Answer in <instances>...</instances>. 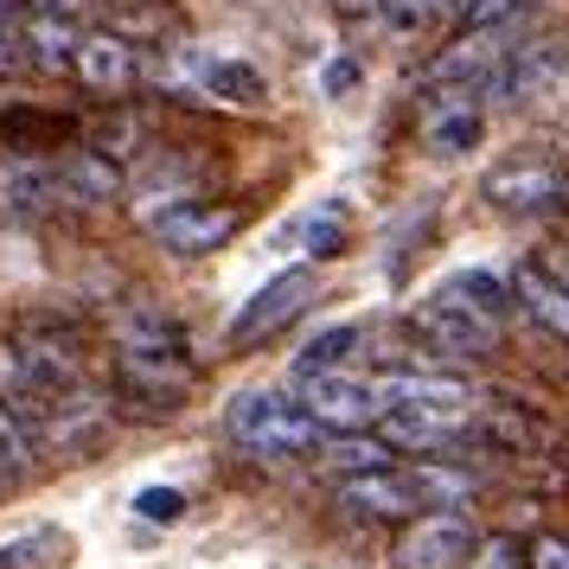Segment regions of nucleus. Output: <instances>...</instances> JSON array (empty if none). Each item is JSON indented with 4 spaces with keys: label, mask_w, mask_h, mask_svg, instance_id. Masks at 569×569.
<instances>
[{
    "label": "nucleus",
    "mask_w": 569,
    "mask_h": 569,
    "mask_svg": "<svg viewBox=\"0 0 569 569\" xmlns=\"http://www.w3.org/2000/svg\"><path fill=\"white\" fill-rule=\"evenodd\" d=\"M224 429L257 461H301V455H320V441H327V429L308 416V403L295 390H243V397H231Z\"/></svg>",
    "instance_id": "nucleus-1"
},
{
    "label": "nucleus",
    "mask_w": 569,
    "mask_h": 569,
    "mask_svg": "<svg viewBox=\"0 0 569 569\" xmlns=\"http://www.w3.org/2000/svg\"><path fill=\"white\" fill-rule=\"evenodd\" d=\"M506 52H512V27H461V39L422 71V83L448 90L455 103H487V83L506 64Z\"/></svg>",
    "instance_id": "nucleus-2"
},
{
    "label": "nucleus",
    "mask_w": 569,
    "mask_h": 569,
    "mask_svg": "<svg viewBox=\"0 0 569 569\" xmlns=\"http://www.w3.org/2000/svg\"><path fill=\"white\" fill-rule=\"evenodd\" d=\"M403 327H410L416 339H422V352L441 365H473L487 359L492 346H499V320H480V313L455 308V301H422V308L403 313Z\"/></svg>",
    "instance_id": "nucleus-3"
},
{
    "label": "nucleus",
    "mask_w": 569,
    "mask_h": 569,
    "mask_svg": "<svg viewBox=\"0 0 569 569\" xmlns=\"http://www.w3.org/2000/svg\"><path fill=\"white\" fill-rule=\"evenodd\" d=\"M167 83H180V90L206 97V103H224V109H262V97H269V78L237 52H180Z\"/></svg>",
    "instance_id": "nucleus-4"
},
{
    "label": "nucleus",
    "mask_w": 569,
    "mask_h": 569,
    "mask_svg": "<svg viewBox=\"0 0 569 569\" xmlns=\"http://www.w3.org/2000/svg\"><path fill=\"white\" fill-rule=\"evenodd\" d=\"M288 390L308 403V416L327 429V436H346V429H365L385 416V397H378V378H352V371H313V378H288Z\"/></svg>",
    "instance_id": "nucleus-5"
},
{
    "label": "nucleus",
    "mask_w": 569,
    "mask_h": 569,
    "mask_svg": "<svg viewBox=\"0 0 569 569\" xmlns=\"http://www.w3.org/2000/svg\"><path fill=\"white\" fill-rule=\"evenodd\" d=\"M378 397H385V410H429V416H448V422H480V390L461 385V378H448V371H390L378 378Z\"/></svg>",
    "instance_id": "nucleus-6"
},
{
    "label": "nucleus",
    "mask_w": 569,
    "mask_h": 569,
    "mask_svg": "<svg viewBox=\"0 0 569 569\" xmlns=\"http://www.w3.org/2000/svg\"><path fill=\"white\" fill-rule=\"evenodd\" d=\"M308 301H313V276H308V269H282V276H269V282H262L257 295L231 313L224 339H231V346H257V339L282 333V327L308 308Z\"/></svg>",
    "instance_id": "nucleus-7"
},
{
    "label": "nucleus",
    "mask_w": 569,
    "mask_h": 569,
    "mask_svg": "<svg viewBox=\"0 0 569 569\" xmlns=\"http://www.w3.org/2000/svg\"><path fill=\"white\" fill-rule=\"evenodd\" d=\"M563 71H569V39H531V46H512L506 64H499L492 83H487V103H538Z\"/></svg>",
    "instance_id": "nucleus-8"
},
{
    "label": "nucleus",
    "mask_w": 569,
    "mask_h": 569,
    "mask_svg": "<svg viewBox=\"0 0 569 569\" xmlns=\"http://www.w3.org/2000/svg\"><path fill=\"white\" fill-rule=\"evenodd\" d=\"M473 543H480V531L467 512H422L397 543V569H461Z\"/></svg>",
    "instance_id": "nucleus-9"
},
{
    "label": "nucleus",
    "mask_w": 569,
    "mask_h": 569,
    "mask_svg": "<svg viewBox=\"0 0 569 569\" xmlns=\"http://www.w3.org/2000/svg\"><path fill=\"white\" fill-rule=\"evenodd\" d=\"M71 78L83 90H97V97H122V90H134V83L148 78V58L122 32H83L78 58H71Z\"/></svg>",
    "instance_id": "nucleus-10"
},
{
    "label": "nucleus",
    "mask_w": 569,
    "mask_h": 569,
    "mask_svg": "<svg viewBox=\"0 0 569 569\" xmlns=\"http://www.w3.org/2000/svg\"><path fill=\"white\" fill-rule=\"evenodd\" d=\"M148 231L160 237V250H173V257H211L218 243H231L237 237V211L231 206H199V199H180V206H167L148 218Z\"/></svg>",
    "instance_id": "nucleus-11"
},
{
    "label": "nucleus",
    "mask_w": 569,
    "mask_h": 569,
    "mask_svg": "<svg viewBox=\"0 0 569 569\" xmlns=\"http://www.w3.org/2000/svg\"><path fill=\"white\" fill-rule=\"evenodd\" d=\"M480 192L499 211H557L569 206V173L550 167V160H506L480 180Z\"/></svg>",
    "instance_id": "nucleus-12"
},
{
    "label": "nucleus",
    "mask_w": 569,
    "mask_h": 569,
    "mask_svg": "<svg viewBox=\"0 0 569 569\" xmlns=\"http://www.w3.org/2000/svg\"><path fill=\"white\" fill-rule=\"evenodd\" d=\"M339 499L365 518H422V492H416L410 467H365V473H346L339 480Z\"/></svg>",
    "instance_id": "nucleus-13"
},
{
    "label": "nucleus",
    "mask_w": 569,
    "mask_h": 569,
    "mask_svg": "<svg viewBox=\"0 0 569 569\" xmlns=\"http://www.w3.org/2000/svg\"><path fill=\"white\" fill-rule=\"evenodd\" d=\"M512 301L525 320H538L550 339H569V282L550 262H518L512 269Z\"/></svg>",
    "instance_id": "nucleus-14"
},
{
    "label": "nucleus",
    "mask_w": 569,
    "mask_h": 569,
    "mask_svg": "<svg viewBox=\"0 0 569 569\" xmlns=\"http://www.w3.org/2000/svg\"><path fill=\"white\" fill-rule=\"evenodd\" d=\"M13 39H20V64H32V71H71L83 32H78V20H71V13L39 7V13H27V20L13 27Z\"/></svg>",
    "instance_id": "nucleus-15"
},
{
    "label": "nucleus",
    "mask_w": 569,
    "mask_h": 569,
    "mask_svg": "<svg viewBox=\"0 0 569 569\" xmlns=\"http://www.w3.org/2000/svg\"><path fill=\"white\" fill-rule=\"evenodd\" d=\"M52 173H58L64 206H109V199L122 192V167H116L103 148H78V154H64Z\"/></svg>",
    "instance_id": "nucleus-16"
},
{
    "label": "nucleus",
    "mask_w": 569,
    "mask_h": 569,
    "mask_svg": "<svg viewBox=\"0 0 569 569\" xmlns=\"http://www.w3.org/2000/svg\"><path fill=\"white\" fill-rule=\"evenodd\" d=\"M436 301H455V308L480 313V320H499V327H506V313L518 308L512 276H499V269H461V276H448V282L436 288Z\"/></svg>",
    "instance_id": "nucleus-17"
},
{
    "label": "nucleus",
    "mask_w": 569,
    "mask_h": 569,
    "mask_svg": "<svg viewBox=\"0 0 569 569\" xmlns=\"http://www.w3.org/2000/svg\"><path fill=\"white\" fill-rule=\"evenodd\" d=\"M410 473H416V492H422L429 512H467L473 492H480V480L467 467H448V461H416Z\"/></svg>",
    "instance_id": "nucleus-18"
},
{
    "label": "nucleus",
    "mask_w": 569,
    "mask_h": 569,
    "mask_svg": "<svg viewBox=\"0 0 569 569\" xmlns=\"http://www.w3.org/2000/svg\"><path fill=\"white\" fill-rule=\"evenodd\" d=\"M480 129H487L480 103H448V109H436V116L422 122V141H429V154L455 160V154H467V148L480 141Z\"/></svg>",
    "instance_id": "nucleus-19"
},
{
    "label": "nucleus",
    "mask_w": 569,
    "mask_h": 569,
    "mask_svg": "<svg viewBox=\"0 0 569 569\" xmlns=\"http://www.w3.org/2000/svg\"><path fill=\"white\" fill-rule=\"evenodd\" d=\"M352 346H359V327L352 320H333V327H320V333L301 346V359L288 378H313V371H346L352 365Z\"/></svg>",
    "instance_id": "nucleus-20"
},
{
    "label": "nucleus",
    "mask_w": 569,
    "mask_h": 569,
    "mask_svg": "<svg viewBox=\"0 0 569 569\" xmlns=\"http://www.w3.org/2000/svg\"><path fill=\"white\" fill-rule=\"evenodd\" d=\"M390 448L385 436H359V429H346V436H333V441H320V461H333V467H346V473H365V467H390Z\"/></svg>",
    "instance_id": "nucleus-21"
},
{
    "label": "nucleus",
    "mask_w": 569,
    "mask_h": 569,
    "mask_svg": "<svg viewBox=\"0 0 569 569\" xmlns=\"http://www.w3.org/2000/svg\"><path fill=\"white\" fill-rule=\"evenodd\" d=\"M436 13H455V0H378V20L390 32H416V27H429Z\"/></svg>",
    "instance_id": "nucleus-22"
},
{
    "label": "nucleus",
    "mask_w": 569,
    "mask_h": 569,
    "mask_svg": "<svg viewBox=\"0 0 569 569\" xmlns=\"http://www.w3.org/2000/svg\"><path fill=\"white\" fill-rule=\"evenodd\" d=\"M186 512V492L180 487H141L134 492V518H148V525H173Z\"/></svg>",
    "instance_id": "nucleus-23"
},
{
    "label": "nucleus",
    "mask_w": 569,
    "mask_h": 569,
    "mask_svg": "<svg viewBox=\"0 0 569 569\" xmlns=\"http://www.w3.org/2000/svg\"><path fill=\"white\" fill-rule=\"evenodd\" d=\"M467 569H525V550L512 538H480L473 557H467Z\"/></svg>",
    "instance_id": "nucleus-24"
},
{
    "label": "nucleus",
    "mask_w": 569,
    "mask_h": 569,
    "mask_svg": "<svg viewBox=\"0 0 569 569\" xmlns=\"http://www.w3.org/2000/svg\"><path fill=\"white\" fill-rule=\"evenodd\" d=\"M525 569H569V538H531Z\"/></svg>",
    "instance_id": "nucleus-25"
},
{
    "label": "nucleus",
    "mask_w": 569,
    "mask_h": 569,
    "mask_svg": "<svg viewBox=\"0 0 569 569\" xmlns=\"http://www.w3.org/2000/svg\"><path fill=\"white\" fill-rule=\"evenodd\" d=\"M359 78H365L359 58H333V64H327V78H320V90H327V97H346V90H352Z\"/></svg>",
    "instance_id": "nucleus-26"
},
{
    "label": "nucleus",
    "mask_w": 569,
    "mask_h": 569,
    "mask_svg": "<svg viewBox=\"0 0 569 569\" xmlns=\"http://www.w3.org/2000/svg\"><path fill=\"white\" fill-rule=\"evenodd\" d=\"M339 243H346L339 218H308V250H313V257H333Z\"/></svg>",
    "instance_id": "nucleus-27"
},
{
    "label": "nucleus",
    "mask_w": 569,
    "mask_h": 569,
    "mask_svg": "<svg viewBox=\"0 0 569 569\" xmlns=\"http://www.w3.org/2000/svg\"><path fill=\"white\" fill-rule=\"evenodd\" d=\"M39 543H52V538H46V531H32V538H20V543H0V569H20Z\"/></svg>",
    "instance_id": "nucleus-28"
},
{
    "label": "nucleus",
    "mask_w": 569,
    "mask_h": 569,
    "mask_svg": "<svg viewBox=\"0 0 569 569\" xmlns=\"http://www.w3.org/2000/svg\"><path fill=\"white\" fill-rule=\"evenodd\" d=\"M339 20H378V0H327Z\"/></svg>",
    "instance_id": "nucleus-29"
},
{
    "label": "nucleus",
    "mask_w": 569,
    "mask_h": 569,
    "mask_svg": "<svg viewBox=\"0 0 569 569\" xmlns=\"http://www.w3.org/2000/svg\"><path fill=\"white\" fill-rule=\"evenodd\" d=\"M20 20H27V0H0V39L20 27Z\"/></svg>",
    "instance_id": "nucleus-30"
},
{
    "label": "nucleus",
    "mask_w": 569,
    "mask_h": 569,
    "mask_svg": "<svg viewBox=\"0 0 569 569\" xmlns=\"http://www.w3.org/2000/svg\"><path fill=\"white\" fill-rule=\"evenodd\" d=\"M20 473H27V467L13 461V455H7V448H0V492L13 487V480H20Z\"/></svg>",
    "instance_id": "nucleus-31"
},
{
    "label": "nucleus",
    "mask_w": 569,
    "mask_h": 569,
    "mask_svg": "<svg viewBox=\"0 0 569 569\" xmlns=\"http://www.w3.org/2000/svg\"><path fill=\"white\" fill-rule=\"evenodd\" d=\"M550 269H557V276L569 282V243H557V250H550Z\"/></svg>",
    "instance_id": "nucleus-32"
}]
</instances>
